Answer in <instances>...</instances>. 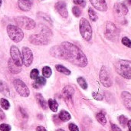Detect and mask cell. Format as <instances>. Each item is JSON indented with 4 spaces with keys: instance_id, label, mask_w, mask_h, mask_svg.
<instances>
[{
    "instance_id": "obj_41",
    "label": "cell",
    "mask_w": 131,
    "mask_h": 131,
    "mask_svg": "<svg viewBox=\"0 0 131 131\" xmlns=\"http://www.w3.org/2000/svg\"><path fill=\"white\" fill-rule=\"evenodd\" d=\"M36 131H47V130H46V129H45L44 127H42V126H38V127L36 128Z\"/></svg>"
},
{
    "instance_id": "obj_1",
    "label": "cell",
    "mask_w": 131,
    "mask_h": 131,
    "mask_svg": "<svg viewBox=\"0 0 131 131\" xmlns=\"http://www.w3.org/2000/svg\"><path fill=\"white\" fill-rule=\"evenodd\" d=\"M63 47L64 53V60L81 68H84L88 64V59L84 52L76 45L64 41L61 45Z\"/></svg>"
},
{
    "instance_id": "obj_12",
    "label": "cell",
    "mask_w": 131,
    "mask_h": 131,
    "mask_svg": "<svg viewBox=\"0 0 131 131\" xmlns=\"http://www.w3.org/2000/svg\"><path fill=\"white\" fill-rule=\"evenodd\" d=\"M114 10L116 14V16L120 18H124L128 12L127 7L124 3H116L114 5Z\"/></svg>"
},
{
    "instance_id": "obj_30",
    "label": "cell",
    "mask_w": 131,
    "mask_h": 131,
    "mask_svg": "<svg viewBox=\"0 0 131 131\" xmlns=\"http://www.w3.org/2000/svg\"><path fill=\"white\" fill-rule=\"evenodd\" d=\"M78 84L83 88V89H87L88 88V84H87V82H86V81L84 80V78H81V77H80V78H78Z\"/></svg>"
},
{
    "instance_id": "obj_31",
    "label": "cell",
    "mask_w": 131,
    "mask_h": 131,
    "mask_svg": "<svg viewBox=\"0 0 131 131\" xmlns=\"http://www.w3.org/2000/svg\"><path fill=\"white\" fill-rule=\"evenodd\" d=\"M0 104H1L2 107L3 109H5V110H8L9 107H10V104H9V102H8L6 99H5V98H2V99L0 100Z\"/></svg>"
},
{
    "instance_id": "obj_42",
    "label": "cell",
    "mask_w": 131,
    "mask_h": 131,
    "mask_svg": "<svg viewBox=\"0 0 131 131\" xmlns=\"http://www.w3.org/2000/svg\"><path fill=\"white\" fill-rule=\"evenodd\" d=\"M127 127H128V128H129V131H131V120L130 121H128Z\"/></svg>"
},
{
    "instance_id": "obj_40",
    "label": "cell",
    "mask_w": 131,
    "mask_h": 131,
    "mask_svg": "<svg viewBox=\"0 0 131 131\" xmlns=\"http://www.w3.org/2000/svg\"><path fill=\"white\" fill-rule=\"evenodd\" d=\"M5 118V115L4 114V112L2 111V109L0 108V121H2Z\"/></svg>"
},
{
    "instance_id": "obj_16",
    "label": "cell",
    "mask_w": 131,
    "mask_h": 131,
    "mask_svg": "<svg viewBox=\"0 0 131 131\" xmlns=\"http://www.w3.org/2000/svg\"><path fill=\"white\" fill-rule=\"evenodd\" d=\"M18 5L19 8L24 12L29 11L32 6L31 0H18Z\"/></svg>"
},
{
    "instance_id": "obj_17",
    "label": "cell",
    "mask_w": 131,
    "mask_h": 131,
    "mask_svg": "<svg viewBox=\"0 0 131 131\" xmlns=\"http://www.w3.org/2000/svg\"><path fill=\"white\" fill-rule=\"evenodd\" d=\"M121 98L124 106L131 111V94L127 91H124L121 94Z\"/></svg>"
},
{
    "instance_id": "obj_2",
    "label": "cell",
    "mask_w": 131,
    "mask_h": 131,
    "mask_svg": "<svg viewBox=\"0 0 131 131\" xmlns=\"http://www.w3.org/2000/svg\"><path fill=\"white\" fill-rule=\"evenodd\" d=\"M52 36L51 31L46 26L41 27V32L37 35H32L29 37V41L31 44L36 45H48Z\"/></svg>"
},
{
    "instance_id": "obj_37",
    "label": "cell",
    "mask_w": 131,
    "mask_h": 131,
    "mask_svg": "<svg viewBox=\"0 0 131 131\" xmlns=\"http://www.w3.org/2000/svg\"><path fill=\"white\" fill-rule=\"evenodd\" d=\"M92 96L94 97V99H96L97 101H101L103 99V96L100 93H97V92H94L92 94Z\"/></svg>"
},
{
    "instance_id": "obj_19",
    "label": "cell",
    "mask_w": 131,
    "mask_h": 131,
    "mask_svg": "<svg viewBox=\"0 0 131 131\" xmlns=\"http://www.w3.org/2000/svg\"><path fill=\"white\" fill-rule=\"evenodd\" d=\"M74 93V90L71 86H66L63 89V94H64L65 99L71 100V97H72Z\"/></svg>"
},
{
    "instance_id": "obj_38",
    "label": "cell",
    "mask_w": 131,
    "mask_h": 131,
    "mask_svg": "<svg viewBox=\"0 0 131 131\" xmlns=\"http://www.w3.org/2000/svg\"><path fill=\"white\" fill-rule=\"evenodd\" d=\"M68 127H69V130L71 131H79L78 127L74 124H70L69 126H68Z\"/></svg>"
},
{
    "instance_id": "obj_44",
    "label": "cell",
    "mask_w": 131,
    "mask_h": 131,
    "mask_svg": "<svg viewBox=\"0 0 131 131\" xmlns=\"http://www.w3.org/2000/svg\"><path fill=\"white\" fill-rule=\"evenodd\" d=\"M1 5H2V0H0V7H1Z\"/></svg>"
},
{
    "instance_id": "obj_45",
    "label": "cell",
    "mask_w": 131,
    "mask_h": 131,
    "mask_svg": "<svg viewBox=\"0 0 131 131\" xmlns=\"http://www.w3.org/2000/svg\"><path fill=\"white\" fill-rule=\"evenodd\" d=\"M128 1H129V3L131 5V0H128Z\"/></svg>"
},
{
    "instance_id": "obj_43",
    "label": "cell",
    "mask_w": 131,
    "mask_h": 131,
    "mask_svg": "<svg viewBox=\"0 0 131 131\" xmlns=\"http://www.w3.org/2000/svg\"><path fill=\"white\" fill-rule=\"evenodd\" d=\"M57 131H64L63 129H58V130H57Z\"/></svg>"
},
{
    "instance_id": "obj_22",
    "label": "cell",
    "mask_w": 131,
    "mask_h": 131,
    "mask_svg": "<svg viewBox=\"0 0 131 131\" xmlns=\"http://www.w3.org/2000/svg\"><path fill=\"white\" fill-rule=\"evenodd\" d=\"M0 92L6 96L10 95V91H9L7 84L2 81H0Z\"/></svg>"
},
{
    "instance_id": "obj_20",
    "label": "cell",
    "mask_w": 131,
    "mask_h": 131,
    "mask_svg": "<svg viewBox=\"0 0 131 131\" xmlns=\"http://www.w3.org/2000/svg\"><path fill=\"white\" fill-rule=\"evenodd\" d=\"M46 84V80L43 77H38L35 79V83L33 84V87L35 88H39L41 86H44Z\"/></svg>"
},
{
    "instance_id": "obj_23",
    "label": "cell",
    "mask_w": 131,
    "mask_h": 131,
    "mask_svg": "<svg viewBox=\"0 0 131 131\" xmlns=\"http://www.w3.org/2000/svg\"><path fill=\"white\" fill-rule=\"evenodd\" d=\"M59 119L63 121V122H66V121H68L70 119H71V115L70 114L66 111H61L59 114V116H58Z\"/></svg>"
},
{
    "instance_id": "obj_7",
    "label": "cell",
    "mask_w": 131,
    "mask_h": 131,
    "mask_svg": "<svg viewBox=\"0 0 131 131\" xmlns=\"http://www.w3.org/2000/svg\"><path fill=\"white\" fill-rule=\"evenodd\" d=\"M119 34H120L119 30L114 23H112L111 21L107 23L105 36L107 39H109L112 41H115L118 39Z\"/></svg>"
},
{
    "instance_id": "obj_29",
    "label": "cell",
    "mask_w": 131,
    "mask_h": 131,
    "mask_svg": "<svg viewBox=\"0 0 131 131\" xmlns=\"http://www.w3.org/2000/svg\"><path fill=\"white\" fill-rule=\"evenodd\" d=\"M118 120H119V122H120L121 125L123 127H126V126H127L128 119H127L125 116L121 115V116L118 117Z\"/></svg>"
},
{
    "instance_id": "obj_6",
    "label": "cell",
    "mask_w": 131,
    "mask_h": 131,
    "mask_svg": "<svg viewBox=\"0 0 131 131\" xmlns=\"http://www.w3.org/2000/svg\"><path fill=\"white\" fill-rule=\"evenodd\" d=\"M15 21L18 25V27L25 28L26 30H31L35 27V21L26 16L16 17L15 18Z\"/></svg>"
},
{
    "instance_id": "obj_14",
    "label": "cell",
    "mask_w": 131,
    "mask_h": 131,
    "mask_svg": "<svg viewBox=\"0 0 131 131\" xmlns=\"http://www.w3.org/2000/svg\"><path fill=\"white\" fill-rule=\"evenodd\" d=\"M50 53L53 57L61 58V59H64V49H63V47L61 45H57V46L52 47L51 48Z\"/></svg>"
},
{
    "instance_id": "obj_35",
    "label": "cell",
    "mask_w": 131,
    "mask_h": 131,
    "mask_svg": "<svg viewBox=\"0 0 131 131\" xmlns=\"http://www.w3.org/2000/svg\"><path fill=\"white\" fill-rule=\"evenodd\" d=\"M12 129L11 126L6 124H2L0 125V130L2 131H10Z\"/></svg>"
},
{
    "instance_id": "obj_4",
    "label": "cell",
    "mask_w": 131,
    "mask_h": 131,
    "mask_svg": "<svg viewBox=\"0 0 131 131\" xmlns=\"http://www.w3.org/2000/svg\"><path fill=\"white\" fill-rule=\"evenodd\" d=\"M7 33L9 38L15 42H20L24 38L22 30L19 27L13 25H8L7 26Z\"/></svg>"
},
{
    "instance_id": "obj_5",
    "label": "cell",
    "mask_w": 131,
    "mask_h": 131,
    "mask_svg": "<svg viewBox=\"0 0 131 131\" xmlns=\"http://www.w3.org/2000/svg\"><path fill=\"white\" fill-rule=\"evenodd\" d=\"M79 28L81 35L84 38V39H85L86 41H90L92 37V28L89 21L86 18H82L80 20Z\"/></svg>"
},
{
    "instance_id": "obj_25",
    "label": "cell",
    "mask_w": 131,
    "mask_h": 131,
    "mask_svg": "<svg viewBox=\"0 0 131 131\" xmlns=\"http://www.w3.org/2000/svg\"><path fill=\"white\" fill-rule=\"evenodd\" d=\"M55 68H56V70H57L58 72H60V73H62V74H66V75L71 74V71L68 70V68H66L64 66H63V65H61V64H57V65L55 66Z\"/></svg>"
},
{
    "instance_id": "obj_26",
    "label": "cell",
    "mask_w": 131,
    "mask_h": 131,
    "mask_svg": "<svg viewBox=\"0 0 131 131\" xmlns=\"http://www.w3.org/2000/svg\"><path fill=\"white\" fill-rule=\"evenodd\" d=\"M96 118H97V121L100 124H101L102 125H105L106 124L107 120H106V117H105V116H104V114L103 113H98V114H97Z\"/></svg>"
},
{
    "instance_id": "obj_18",
    "label": "cell",
    "mask_w": 131,
    "mask_h": 131,
    "mask_svg": "<svg viewBox=\"0 0 131 131\" xmlns=\"http://www.w3.org/2000/svg\"><path fill=\"white\" fill-rule=\"evenodd\" d=\"M8 68H9V71L12 73V74H18V73H20L21 72V67H20V66H18V65H17L12 60V58L11 59H9V61H8Z\"/></svg>"
},
{
    "instance_id": "obj_28",
    "label": "cell",
    "mask_w": 131,
    "mask_h": 131,
    "mask_svg": "<svg viewBox=\"0 0 131 131\" xmlns=\"http://www.w3.org/2000/svg\"><path fill=\"white\" fill-rule=\"evenodd\" d=\"M88 15H89V17H90V18H91V21H96L97 20V15L95 13V12L93 10V8H89V9H88Z\"/></svg>"
},
{
    "instance_id": "obj_21",
    "label": "cell",
    "mask_w": 131,
    "mask_h": 131,
    "mask_svg": "<svg viewBox=\"0 0 131 131\" xmlns=\"http://www.w3.org/2000/svg\"><path fill=\"white\" fill-rule=\"evenodd\" d=\"M36 98H37V101H38V104H40V106H41L43 109L46 110V109L48 108V103L46 102V101L44 99V97H42V95L40 94H36Z\"/></svg>"
},
{
    "instance_id": "obj_24",
    "label": "cell",
    "mask_w": 131,
    "mask_h": 131,
    "mask_svg": "<svg viewBox=\"0 0 131 131\" xmlns=\"http://www.w3.org/2000/svg\"><path fill=\"white\" fill-rule=\"evenodd\" d=\"M48 104L49 108H50L53 112H56V111H58V102H57L55 100H54V99H49Z\"/></svg>"
},
{
    "instance_id": "obj_10",
    "label": "cell",
    "mask_w": 131,
    "mask_h": 131,
    "mask_svg": "<svg viewBox=\"0 0 131 131\" xmlns=\"http://www.w3.org/2000/svg\"><path fill=\"white\" fill-rule=\"evenodd\" d=\"M100 80H101L102 84L106 88H109L112 84L110 74L105 67H102V68L100 71Z\"/></svg>"
},
{
    "instance_id": "obj_34",
    "label": "cell",
    "mask_w": 131,
    "mask_h": 131,
    "mask_svg": "<svg viewBox=\"0 0 131 131\" xmlns=\"http://www.w3.org/2000/svg\"><path fill=\"white\" fill-rule=\"evenodd\" d=\"M122 43L124 45H125L128 48H131V41L127 37H124L122 38Z\"/></svg>"
},
{
    "instance_id": "obj_3",
    "label": "cell",
    "mask_w": 131,
    "mask_h": 131,
    "mask_svg": "<svg viewBox=\"0 0 131 131\" xmlns=\"http://www.w3.org/2000/svg\"><path fill=\"white\" fill-rule=\"evenodd\" d=\"M117 72L126 79H131V61L127 60H120L115 64Z\"/></svg>"
},
{
    "instance_id": "obj_9",
    "label": "cell",
    "mask_w": 131,
    "mask_h": 131,
    "mask_svg": "<svg viewBox=\"0 0 131 131\" xmlns=\"http://www.w3.org/2000/svg\"><path fill=\"white\" fill-rule=\"evenodd\" d=\"M10 54H11V58L12 60L18 66L21 67L22 64H23V61H22V55L20 53L19 49L15 46V45H12L10 48Z\"/></svg>"
},
{
    "instance_id": "obj_8",
    "label": "cell",
    "mask_w": 131,
    "mask_h": 131,
    "mask_svg": "<svg viewBox=\"0 0 131 131\" xmlns=\"http://www.w3.org/2000/svg\"><path fill=\"white\" fill-rule=\"evenodd\" d=\"M13 85L15 87V89L16 91L20 94L21 97H27L30 94V91L26 86V84L20 79H15L13 81Z\"/></svg>"
},
{
    "instance_id": "obj_32",
    "label": "cell",
    "mask_w": 131,
    "mask_h": 131,
    "mask_svg": "<svg viewBox=\"0 0 131 131\" xmlns=\"http://www.w3.org/2000/svg\"><path fill=\"white\" fill-rule=\"evenodd\" d=\"M72 12L75 17H80V15H81V10L78 6H74L72 8Z\"/></svg>"
},
{
    "instance_id": "obj_13",
    "label": "cell",
    "mask_w": 131,
    "mask_h": 131,
    "mask_svg": "<svg viewBox=\"0 0 131 131\" xmlns=\"http://www.w3.org/2000/svg\"><path fill=\"white\" fill-rule=\"evenodd\" d=\"M55 9L57 10V12L63 17V18H67L68 15V12L67 9V5L66 2L64 1H59L55 5Z\"/></svg>"
},
{
    "instance_id": "obj_11",
    "label": "cell",
    "mask_w": 131,
    "mask_h": 131,
    "mask_svg": "<svg viewBox=\"0 0 131 131\" xmlns=\"http://www.w3.org/2000/svg\"><path fill=\"white\" fill-rule=\"evenodd\" d=\"M22 61L26 67H29L33 61V54L31 49L28 47L22 48Z\"/></svg>"
},
{
    "instance_id": "obj_36",
    "label": "cell",
    "mask_w": 131,
    "mask_h": 131,
    "mask_svg": "<svg viewBox=\"0 0 131 131\" xmlns=\"http://www.w3.org/2000/svg\"><path fill=\"white\" fill-rule=\"evenodd\" d=\"M72 1L74 4L80 5L83 8L86 6V1L85 0H72Z\"/></svg>"
},
{
    "instance_id": "obj_33",
    "label": "cell",
    "mask_w": 131,
    "mask_h": 131,
    "mask_svg": "<svg viewBox=\"0 0 131 131\" xmlns=\"http://www.w3.org/2000/svg\"><path fill=\"white\" fill-rule=\"evenodd\" d=\"M38 74H39V71L37 69H33L31 71V74H30V78L33 80H35L38 77Z\"/></svg>"
},
{
    "instance_id": "obj_27",
    "label": "cell",
    "mask_w": 131,
    "mask_h": 131,
    "mask_svg": "<svg viewBox=\"0 0 131 131\" xmlns=\"http://www.w3.org/2000/svg\"><path fill=\"white\" fill-rule=\"evenodd\" d=\"M51 73H52V71L50 67L45 66L42 68V74L45 78H50L51 75Z\"/></svg>"
},
{
    "instance_id": "obj_15",
    "label": "cell",
    "mask_w": 131,
    "mask_h": 131,
    "mask_svg": "<svg viewBox=\"0 0 131 131\" xmlns=\"http://www.w3.org/2000/svg\"><path fill=\"white\" fill-rule=\"evenodd\" d=\"M92 5L97 10L105 12L107 10V5L105 0H90Z\"/></svg>"
},
{
    "instance_id": "obj_39",
    "label": "cell",
    "mask_w": 131,
    "mask_h": 131,
    "mask_svg": "<svg viewBox=\"0 0 131 131\" xmlns=\"http://www.w3.org/2000/svg\"><path fill=\"white\" fill-rule=\"evenodd\" d=\"M111 128L113 131H122L116 124H111Z\"/></svg>"
}]
</instances>
